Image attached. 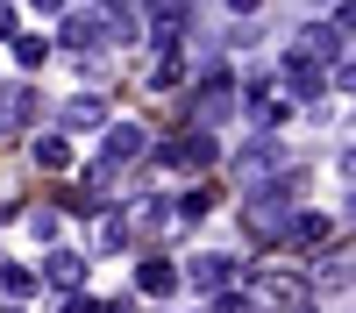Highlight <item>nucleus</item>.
<instances>
[{"label":"nucleus","instance_id":"obj_1","mask_svg":"<svg viewBox=\"0 0 356 313\" xmlns=\"http://www.w3.org/2000/svg\"><path fill=\"white\" fill-rule=\"evenodd\" d=\"M292 185H300V171H285L278 185H264V192H250V199H243L250 235H264V242H278V235H285V221H292Z\"/></svg>","mask_w":356,"mask_h":313},{"label":"nucleus","instance_id":"obj_2","mask_svg":"<svg viewBox=\"0 0 356 313\" xmlns=\"http://www.w3.org/2000/svg\"><path fill=\"white\" fill-rule=\"evenodd\" d=\"M235 114V71L228 65H214V71H200V93H193V114H186V128H200V135H214L221 121Z\"/></svg>","mask_w":356,"mask_h":313},{"label":"nucleus","instance_id":"obj_3","mask_svg":"<svg viewBox=\"0 0 356 313\" xmlns=\"http://www.w3.org/2000/svg\"><path fill=\"white\" fill-rule=\"evenodd\" d=\"M243 299L264 306V313H300L314 292H307V271H250V292Z\"/></svg>","mask_w":356,"mask_h":313},{"label":"nucleus","instance_id":"obj_4","mask_svg":"<svg viewBox=\"0 0 356 313\" xmlns=\"http://www.w3.org/2000/svg\"><path fill=\"white\" fill-rule=\"evenodd\" d=\"M235 171H243V185H250V192H264V185H278V178H285V171H292V164H285V150H278V142H271V135H257V142H250V150H243V157H235Z\"/></svg>","mask_w":356,"mask_h":313},{"label":"nucleus","instance_id":"obj_5","mask_svg":"<svg viewBox=\"0 0 356 313\" xmlns=\"http://www.w3.org/2000/svg\"><path fill=\"white\" fill-rule=\"evenodd\" d=\"M342 43H349V8H335L328 22H307V28H300V43H292V50H307L314 65H321V57H335V65H342Z\"/></svg>","mask_w":356,"mask_h":313},{"label":"nucleus","instance_id":"obj_6","mask_svg":"<svg viewBox=\"0 0 356 313\" xmlns=\"http://www.w3.org/2000/svg\"><path fill=\"white\" fill-rule=\"evenodd\" d=\"M136 157H150V128H143V121H107L100 164H107V171H122V164H136Z\"/></svg>","mask_w":356,"mask_h":313},{"label":"nucleus","instance_id":"obj_7","mask_svg":"<svg viewBox=\"0 0 356 313\" xmlns=\"http://www.w3.org/2000/svg\"><path fill=\"white\" fill-rule=\"evenodd\" d=\"M214 157H221V142L200 135V128H178V135L164 142V164H178V171H207Z\"/></svg>","mask_w":356,"mask_h":313},{"label":"nucleus","instance_id":"obj_8","mask_svg":"<svg viewBox=\"0 0 356 313\" xmlns=\"http://www.w3.org/2000/svg\"><path fill=\"white\" fill-rule=\"evenodd\" d=\"M235 278H243V271H235V256H193V264L178 271V285H193V292H228Z\"/></svg>","mask_w":356,"mask_h":313},{"label":"nucleus","instance_id":"obj_9","mask_svg":"<svg viewBox=\"0 0 356 313\" xmlns=\"http://www.w3.org/2000/svg\"><path fill=\"white\" fill-rule=\"evenodd\" d=\"M278 78H285V93H292V100H321V85H328V71H321V65H314L307 50H285Z\"/></svg>","mask_w":356,"mask_h":313},{"label":"nucleus","instance_id":"obj_10","mask_svg":"<svg viewBox=\"0 0 356 313\" xmlns=\"http://www.w3.org/2000/svg\"><path fill=\"white\" fill-rule=\"evenodd\" d=\"M243 114L257 121V135H271V128L285 121V100H278V85H271V78H250V85H243Z\"/></svg>","mask_w":356,"mask_h":313},{"label":"nucleus","instance_id":"obj_11","mask_svg":"<svg viewBox=\"0 0 356 313\" xmlns=\"http://www.w3.org/2000/svg\"><path fill=\"white\" fill-rule=\"evenodd\" d=\"M36 114V93L22 78H0V135H22V121Z\"/></svg>","mask_w":356,"mask_h":313},{"label":"nucleus","instance_id":"obj_12","mask_svg":"<svg viewBox=\"0 0 356 313\" xmlns=\"http://www.w3.org/2000/svg\"><path fill=\"white\" fill-rule=\"evenodd\" d=\"M57 43H65L72 57H79V50H100V15H93V8H72L65 28H57Z\"/></svg>","mask_w":356,"mask_h":313},{"label":"nucleus","instance_id":"obj_13","mask_svg":"<svg viewBox=\"0 0 356 313\" xmlns=\"http://www.w3.org/2000/svg\"><path fill=\"white\" fill-rule=\"evenodd\" d=\"M136 292H143V299L178 292V264H164V256H143V264H136Z\"/></svg>","mask_w":356,"mask_h":313},{"label":"nucleus","instance_id":"obj_14","mask_svg":"<svg viewBox=\"0 0 356 313\" xmlns=\"http://www.w3.org/2000/svg\"><path fill=\"white\" fill-rule=\"evenodd\" d=\"M65 128L79 135V128H107V100L100 93H72L65 100Z\"/></svg>","mask_w":356,"mask_h":313},{"label":"nucleus","instance_id":"obj_15","mask_svg":"<svg viewBox=\"0 0 356 313\" xmlns=\"http://www.w3.org/2000/svg\"><path fill=\"white\" fill-rule=\"evenodd\" d=\"M143 22H150V36H157V43H171V50H178V36H186L193 8H143Z\"/></svg>","mask_w":356,"mask_h":313},{"label":"nucleus","instance_id":"obj_16","mask_svg":"<svg viewBox=\"0 0 356 313\" xmlns=\"http://www.w3.org/2000/svg\"><path fill=\"white\" fill-rule=\"evenodd\" d=\"M43 278H50V285H65V292H79V278H86V256H79V249H50Z\"/></svg>","mask_w":356,"mask_h":313},{"label":"nucleus","instance_id":"obj_17","mask_svg":"<svg viewBox=\"0 0 356 313\" xmlns=\"http://www.w3.org/2000/svg\"><path fill=\"white\" fill-rule=\"evenodd\" d=\"M100 36H107V43H136V36H143V8H107V15H100Z\"/></svg>","mask_w":356,"mask_h":313},{"label":"nucleus","instance_id":"obj_18","mask_svg":"<svg viewBox=\"0 0 356 313\" xmlns=\"http://www.w3.org/2000/svg\"><path fill=\"white\" fill-rule=\"evenodd\" d=\"M278 242H292V249H314V242H328V221H321V214H292Z\"/></svg>","mask_w":356,"mask_h":313},{"label":"nucleus","instance_id":"obj_19","mask_svg":"<svg viewBox=\"0 0 356 313\" xmlns=\"http://www.w3.org/2000/svg\"><path fill=\"white\" fill-rule=\"evenodd\" d=\"M178 78H186V50H157V57H150V85H157V93H171Z\"/></svg>","mask_w":356,"mask_h":313},{"label":"nucleus","instance_id":"obj_20","mask_svg":"<svg viewBox=\"0 0 356 313\" xmlns=\"http://www.w3.org/2000/svg\"><path fill=\"white\" fill-rule=\"evenodd\" d=\"M314 285H328V292H342V285H349V256H342V249H328V256H321V264H314L307 292H314Z\"/></svg>","mask_w":356,"mask_h":313},{"label":"nucleus","instance_id":"obj_21","mask_svg":"<svg viewBox=\"0 0 356 313\" xmlns=\"http://www.w3.org/2000/svg\"><path fill=\"white\" fill-rule=\"evenodd\" d=\"M29 157H36L43 171H65V164H72V142H65V135H36V150H29Z\"/></svg>","mask_w":356,"mask_h":313},{"label":"nucleus","instance_id":"obj_22","mask_svg":"<svg viewBox=\"0 0 356 313\" xmlns=\"http://www.w3.org/2000/svg\"><path fill=\"white\" fill-rule=\"evenodd\" d=\"M0 292H8V299H29V292H36V271H29V264H0Z\"/></svg>","mask_w":356,"mask_h":313},{"label":"nucleus","instance_id":"obj_23","mask_svg":"<svg viewBox=\"0 0 356 313\" xmlns=\"http://www.w3.org/2000/svg\"><path fill=\"white\" fill-rule=\"evenodd\" d=\"M129 221H136L129 207H114V214L100 221V249H122V242H129Z\"/></svg>","mask_w":356,"mask_h":313},{"label":"nucleus","instance_id":"obj_24","mask_svg":"<svg viewBox=\"0 0 356 313\" xmlns=\"http://www.w3.org/2000/svg\"><path fill=\"white\" fill-rule=\"evenodd\" d=\"M43 57H50V43H43V36H15V65H22V71H36Z\"/></svg>","mask_w":356,"mask_h":313},{"label":"nucleus","instance_id":"obj_25","mask_svg":"<svg viewBox=\"0 0 356 313\" xmlns=\"http://www.w3.org/2000/svg\"><path fill=\"white\" fill-rule=\"evenodd\" d=\"M57 313H107L93 292H65V306H57Z\"/></svg>","mask_w":356,"mask_h":313},{"label":"nucleus","instance_id":"obj_26","mask_svg":"<svg viewBox=\"0 0 356 313\" xmlns=\"http://www.w3.org/2000/svg\"><path fill=\"white\" fill-rule=\"evenodd\" d=\"M214 313H250V299H243V292H221V299H214Z\"/></svg>","mask_w":356,"mask_h":313},{"label":"nucleus","instance_id":"obj_27","mask_svg":"<svg viewBox=\"0 0 356 313\" xmlns=\"http://www.w3.org/2000/svg\"><path fill=\"white\" fill-rule=\"evenodd\" d=\"M0 36H15V8H0Z\"/></svg>","mask_w":356,"mask_h":313},{"label":"nucleus","instance_id":"obj_28","mask_svg":"<svg viewBox=\"0 0 356 313\" xmlns=\"http://www.w3.org/2000/svg\"><path fill=\"white\" fill-rule=\"evenodd\" d=\"M107 313H150V306H107Z\"/></svg>","mask_w":356,"mask_h":313},{"label":"nucleus","instance_id":"obj_29","mask_svg":"<svg viewBox=\"0 0 356 313\" xmlns=\"http://www.w3.org/2000/svg\"><path fill=\"white\" fill-rule=\"evenodd\" d=\"M0 313H22V306H0Z\"/></svg>","mask_w":356,"mask_h":313}]
</instances>
